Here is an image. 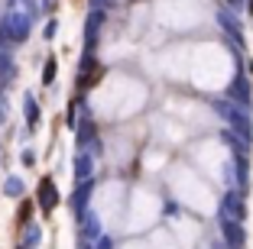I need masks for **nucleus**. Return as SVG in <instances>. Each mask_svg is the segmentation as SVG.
I'll list each match as a JSON object with an SVG mask.
<instances>
[{
  "mask_svg": "<svg viewBox=\"0 0 253 249\" xmlns=\"http://www.w3.org/2000/svg\"><path fill=\"white\" fill-rule=\"evenodd\" d=\"M55 204H59V194H55L52 178H42V181H39V207H42V211L49 213Z\"/></svg>",
  "mask_w": 253,
  "mask_h": 249,
  "instance_id": "nucleus-1",
  "label": "nucleus"
},
{
  "mask_svg": "<svg viewBox=\"0 0 253 249\" xmlns=\"http://www.w3.org/2000/svg\"><path fill=\"white\" fill-rule=\"evenodd\" d=\"M42 78H45V84H49V81L55 78V62H49V65H45V71H42Z\"/></svg>",
  "mask_w": 253,
  "mask_h": 249,
  "instance_id": "nucleus-2",
  "label": "nucleus"
},
{
  "mask_svg": "<svg viewBox=\"0 0 253 249\" xmlns=\"http://www.w3.org/2000/svg\"><path fill=\"white\" fill-rule=\"evenodd\" d=\"M30 211H33V204H30V201H26V204L20 207V220H26V217H30Z\"/></svg>",
  "mask_w": 253,
  "mask_h": 249,
  "instance_id": "nucleus-3",
  "label": "nucleus"
}]
</instances>
